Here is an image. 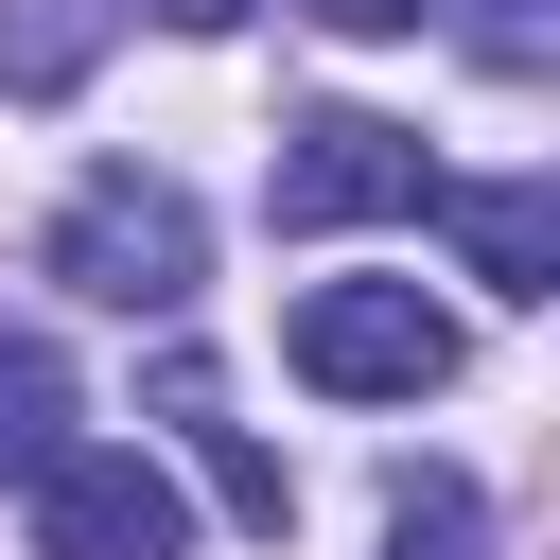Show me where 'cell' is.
Masks as SVG:
<instances>
[{
	"instance_id": "cell-1",
	"label": "cell",
	"mask_w": 560,
	"mask_h": 560,
	"mask_svg": "<svg viewBox=\"0 0 560 560\" xmlns=\"http://www.w3.org/2000/svg\"><path fill=\"white\" fill-rule=\"evenodd\" d=\"M192 262H210V228H192V192H175V175H140V158H105V175L52 210V280H70V298H105V315H175V298H192Z\"/></svg>"
},
{
	"instance_id": "cell-2",
	"label": "cell",
	"mask_w": 560,
	"mask_h": 560,
	"mask_svg": "<svg viewBox=\"0 0 560 560\" xmlns=\"http://www.w3.org/2000/svg\"><path fill=\"white\" fill-rule=\"evenodd\" d=\"M280 350H298V385H332V402H438V385H455V315H438L420 280H315Z\"/></svg>"
},
{
	"instance_id": "cell-3",
	"label": "cell",
	"mask_w": 560,
	"mask_h": 560,
	"mask_svg": "<svg viewBox=\"0 0 560 560\" xmlns=\"http://www.w3.org/2000/svg\"><path fill=\"white\" fill-rule=\"evenodd\" d=\"M438 192V158L402 140V122H368V105H315V122H280V158H262V228H368V210H420Z\"/></svg>"
},
{
	"instance_id": "cell-4",
	"label": "cell",
	"mask_w": 560,
	"mask_h": 560,
	"mask_svg": "<svg viewBox=\"0 0 560 560\" xmlns=\"http://www.w3.org/2000/svg\"><path fill=\"white\" fill-rule=\"evenodd\" d=\"M18 490H35V560H175V472L122 438H52Z\"/></svg>"
},
{
	"instance_id": "cell-5",
	"label": "cell",
	"mask_w": 560,
	"mask_h": 560,
	"mask_svg": "<svg viewBox=\"0 0 560 560\" xmlns=\"http://www.w3.org/2000/svg\"><path fill=\"white\" fill-rule=\"evenodd\" d=\"M140 402H158V420L210 455V490H228V525H245V542H280V525H298V472H280V455L228 420V368H210V350H158V385H140Z\"/></svg>"
},
{
	"instance_id": "cell-6",
	"label": "cell",
	"mask_w": 560,
	"mask_h": 560,
	"mask_svg": "<svg viewBox=\"0 0 560 560\" xmlns=\"http://www.w3.org/2000/svg\"><path fill=\"white\" fill-rule=\"evenodd\" d=\"M420 210L455 228V262H472L490 298H560V192H542V175H490V192H455V175H438Z\"/></svg>"
},
{
	"instance_id": "cell-7",
	"label": "cell",
	"mask_w": 560,
	"mask_h": 560,
	"mask_svg": "<svg viewBox=\"0 0 560 560\" xmlns=\"http://www.w3.org/2000/svg\"><path fill=\"white\" fill-rule=\"evenodd\" d=\"M88 52H105V0H0V88L18 105H70Z\"/></svg>"
},
{
	"instance_id": "cell-8",
	"label": "cell",
	"mask_w": 560,
	"mask_h": 560,
	"mask_svg": "<svg viewBox=\"0 0 560 560\" xmlns=\"http://www.w3.org/2000/svg\"><path fill=\"white\" fill-rule=\"evenodd\" d=\"M52 438H70V350H52V332H0V490H18Z\"/></svg>"
},
{
	"instance_id": "cell-9",
	"label": "cell",
	"mask_w": 560,
	"mask_h": 560,
	"mask_svg": "<svg viewBox=\"0 0 560 560\" xmlns=\"http://www.w3.org/2000/svg\"><path fill=\"white\" fill-rule=\"evenodd\" d=\"M385 560H490L472 472H402V490H385Z\"/></svg>"
},
{
	"instance_id": "cell-10",
	"label": "cell",
	"mask_w": 560,
	"mask_h": 560,
	"mask_svg": "<svg viewBox=\"0 0 560 560\" xmlns=\"http://www.w3.org/2000/svg\"><path fill=\"white\" fill-rule=\"evenodd\" d=\"M472 52H490L508 88H542V18H525V0H490V18H472Z\"/></svg>"
},
{
	"instance_id": "cell-11",
	"label": "cell",
	"mask_w": 560,
	"mask_h": 560,
	"mask_svg": "<svg viewBox=\"0 0 560 560\" xmlns=\"http://www.w3.org/2000/svg\"><path fill=\"white\" fill-rule=\"evenodd\" d=\"M315 35H420V18H455V0H298Z\"/></svg>"
},
{
	"instance_id": "cell-12",
	"label": "cell",
	"mask_w": 560,
	"mask_h": 560,
	"mask_svg": "<svg viewBox=\"0 0 560 560\" xmlns=\"http://www.w3.org/2000/svg\"><path fill=\"white\" fill-rule=\"evenodd\" d=\"M158 18H175V35H228V18H245V0H158Z\"/></svg>"
}]
</instances>
